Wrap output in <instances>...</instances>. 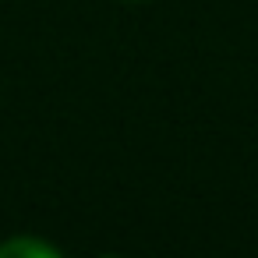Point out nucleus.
I'll list each match as a JSON object with an SVG mask.
<instances>
[{
  "label": "nucleus",
  "instance_id": "obj_1",
  "mask_svg": "<svg viewBox=\"0 0 258 258\" xmlns=\"http://www.w3.org/2000/svg\"><path fill=\"white\" fill-rule=\"evenodd\" d=\"M0 258H60V247L39 237L15 233L8 240H0Z\"/></svg>",
  "mask_w": 258,
  "mask_h": 258
},
{
  "label": "nucleus",
  "instance_id": "obj_2",
  "mask_svg": "<svg viewBox=\"0 0 258 258\" xmlns=\"http://www.w3.org/2000/svg\"><path fill=\"white\" fill-rule=\"evenodd\" d=\"M124 4H142V0H124Z\"/></svg>",
  "mask_w": 258,
  "mask_h": 258
}]
</instances>
